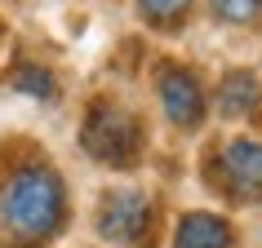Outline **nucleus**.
I'll return each instance as SVG.
<instances>
[{"label": "nucleus", "mask_w": 262, "mask_h": 248, "mask_svg": "<svg viewBox=\"0 0 262 248\" xmlns=\"http://www.w3.org/2000/svg\"><path fill=\"white\" fill-rule=\"evenodd\" d=\"M67 221V182L45 155H31L0 178V244L40 248Z\"/></svg>", "instance_id": "f257e3e1"}, {"label": "nucleus", "mask_w": 262, "mask_h": 248, "mask_svg": "<svg viewBox=\"0 0 262 248\" xmlns=\"http://www.w3.org/2000/svg\"><path fill=\"white\" fill-rule=\"evenodd\" d=\"M80 146L89 160L107 168H134L147 151V124L138 111H129L116 97H98L84 111V129H80Z\"/></svg>", "instance_id": "f03ea898"}, {"label": "nucleus", "mask_w": 262, "mask_h": 248, "mask_svg": "<svg viewBox=\"0 0 262 248\" xmlns=\"http://www.w3.org/2000/svg\"><path fill=\"white\" fill-rule=\"evenodd\" d=\"M160 226V204L151 191H107L98 200V235L116 248H151Z\"/></svg>", "instance_id": "7ed1b4c3"}, {"label": "nucleus", "mask_w": 262, "mask_h": 248, "mask_svg": "<svg viewBox=\"0 0 262 248\" xmlns=\"http://www.w3.org/2000/svg\"><path fill=\"white\" fill-rule=\"evenodd\" d=\"M209 186H218L227 200L249 204L262 200V138L240 133L209 151Z\"/></svg>", "instance_id": "20e7f679"}, {"label": "nucleus", "mask_w": 262, "mask_h": 248, "mask_svg": "<svg viewBox=\"0 0 262 248\" xmlns=\"http://www.w3.org/2000/svg\"><path fill=\"white\" fill-rule=\"evenodd\" d=\"M156 97H160V111H165V120L182 133H195L209 115V93H205V80L195 76L191 67H182V62H160L156 67Z\"/></svg>", "instance_id": "39448f33"}, {"label": "nucleus", "mask_w": 262, "mask_h": 248, "mask_svg": "<svg viewBox=\"0 0 262 248\" xmlns=\"http://www.w3.org/2000/svg\"><path fill=\"white\" fill-rule=\"evenodd\" d=\"M173 248H235V226L218 213H182L178 231H173Z\"/></svg>", "instance_id": "423d86ee"}, {"label": "nucleus", "mask_w": 262, "mask_h": 248, "mask_svg": "<svg viewBox=\"0 0 262 248\" xmlns=\"http://www.w3.org/2000/svg\"><path fill=\"white\" fill-rule=\"evenodd\" d=\"M262 111V89H258V76L245 67L227 71L218 80V115L222 120H253Z\"/></svg>", "instance_id": "0eeeda50"}, {"label": "nucleus", "mask_w": 262, "mask_h": 248, "mask_svg": "<svg viewBox=\"0 0 262 248\" xmlns=\"http://www.w3.org/2000/svg\"><path fill=\"white\" fill-rule=\"evenodd\" d=\"M191 5H195V0H138V18H142L151 31H165V36H173V31L187 27Z\"/></svg>", "instance_id": "6e6552de"}, {"label": "nucleus", "mask_w": 262, "mask_h": 248, "mask_svg": "<svg viewBox=\"0 0 262 248\" xmlns=\"http://www.w3.org/2000/svg\"><path fill=\"white\" fill-rule=\"evenodd\" d=\"M209 14L231 27H253L262 22V0H209Z\"/></svg>", "instance_id": "1a4fd4ad"}, {"label": "nucleus", "mask_w": 262, "mask_h": 248, "mask_svg": "<svg viewBox=\"0 0 262 248\" xmlns=\"http://www.w3.org/2000/svg\"><path fill=\"white\" fill-rule=\"evenodd\" d=\"M9 84L23 89V93H31V97H45V102H54V97H58V80L49 76V71H40L36 62H23V67L9 76Z\"/></svg>", "instance_id": "9d476101"}, {"label": "nucleus", "mask_w": 262, "mask_h": 248, "mask_svg": "<svg viewBox=\"0 0 262 248\" xmlns=\"http://www.w3.org/2000/svg\"><path fill=\"white\" fill-rule=\"evenodd\" d=\"M0 40H5V18H0Z\"/></svg>", "instance_id": "9b49d317"}]
</instances>
